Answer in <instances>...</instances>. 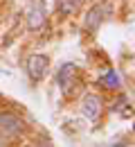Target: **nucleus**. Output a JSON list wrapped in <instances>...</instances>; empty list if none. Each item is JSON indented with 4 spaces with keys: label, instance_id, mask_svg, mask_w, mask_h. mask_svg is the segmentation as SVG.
<instances>
[{
    "label": "nucleus",
    "instance_id": "1",
    "mask_svg": "<svg viewBox=\"0 0 135 147\" xmlns=\"http://www.w3.org/2000/svg\"><path fill=\"white\" fill-rule=\"evenodd\" d=\"M47 66H50V59L45 55H32L29 61H27V73L34 79H41L43 75L47 73Z\"/></svg>",
    "mask_w": 135,
    "mask_h": 147
},
{
    "label": "nucleus",
    "instance_id": "2",
    "mask_svg": "<svg viewBox=\"0 0 135 147\" xmlns=\"http://www.w3.org/2000/svg\"><path fill=\"white\" fill-rule=\"evenodd\" d=\"M81 109H83V115H86L88 120H92V122H95L97 118L101 115L104 104H101L99 95H86V97H83V104H81Z\"/></svg>",
    "mask_w": 135,
    "mask_h": 147
},
{
    "label": "nucleus",
    "instance_id": "3",
    "mask_svg": "<svg viewBox=\"0 0 135 147\" xmlns=\"http://www.w3.org/2000/svg\"><path fill=\"white\" fill-rule=\"evenodd\" d=\"M0 129L7 136H18L20 131H23V122L14 113H0Z\"/></svg>",
    "mask_w": 135,
    "mask_h": 147
},
{
    "label": "nucleus",
    "instance_id": "4",
    "mask_svg": "<svg viewBox=\"0 0 135 147\" xmlns=\"http://www.w3.org/2000/svg\"><path fill=\"white\" fill-rule=\"evenodd\" d=\"M104 14H106L104 7H95V9H90V11H88V18H86V27L97 30V27L101 25V20H104Z\"/></svg>",
    "mask_w": 135,
    "mask_h": 147
},
{
    "label": "nucleus",
    "instance_id": "5",
    "mask_svg": "<svg viewBox=\"0 0 135 147\" xmlns=\"http://www.w3.org/2000/svg\"><path fill=\"white\" fill-rule=\"evenodd\" d=\"M43 9L41 7H32L29 9V14H27V25L32 27V30H39L41 25H43Z\"/></svg>",
    "mask_w": 135,
    "mask_h": 147
},
{
    "label": "nucleus",
    "instance_id": "6",
    "mask_svg": "<svg viewBox=\"0 0 135 147\" xmlns=\"http://www.w3.org/2000/svg\"><path fill=\"white\" fill-rule=\"evenodd\" d=\"M70 77H74V66L72 63H65L61 70H59V75H57V82H59V86L65 91V86H68V79Z\"/></svg>",
    "mask_w": 135,
    "mask_h": 147
},
{
    "label": "nucleus",
    "instance_id": "7",
    "mask_svg": "<svg viewBox=\"0 0 135 147\" xmlns=\"http://www.w3.org/2000/svg\"><path fill=\"white\" fill-rule=\"evenodd\" d=\"M77 7H79V0H61V2H59V9H61V14H63V16L72 14Z\"/></svg>",
    "mask_w": 135,
    "mask_h": 147
},
{
    "label": "nucleus",
    "instance_id": "8",
    "mask_svg": "<svg viewBox=\"0 0 135 147\" xmlns=\"http://www.w3.org/2000/svg\"><path fill=\"white\" fill-rule=\"evenodd\" d=\"M101 84L108 86V88H117V86H119V77H117L115 73H106L101 77Z\"/></svg>",
    "mask_w": 135,
    "mask_h": 147
}]
</instances>
